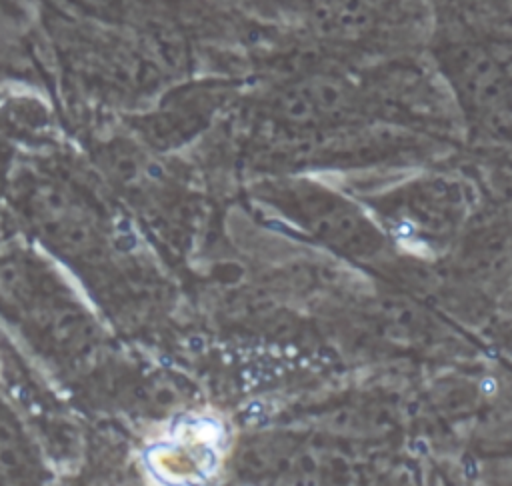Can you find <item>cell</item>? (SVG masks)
<instances>
[{
    "mask_svg": "<svg viewBox=\"0 0 512 486\" xmlns=\"http://www.w3.org/2000/svg\"><path fill=\"white\" fill-rule=\"evenodd\" d=\"M70 2L94 12H114L124 4V0H70Z\"/></svg>",
    "mask_w": 512,
    "mask_h": 486,
    "instance_id": "obj_1",
    "label": "cell"
}]
</instances>
